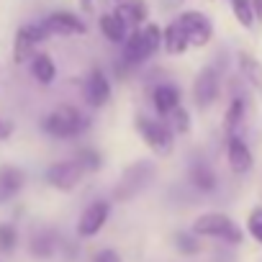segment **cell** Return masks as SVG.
Returning <instances> with one entry per match:
<instances>
[{
    "mask_svg": "<svg viewBox=\"0 0 262 262\" xmlns=\"http://www.w3.org/2000/svg\"><path fill=\"white\" fill-rule=\"evenodd\" d=\"M178 24L183 26L188 44L190 47H206L213 36V26L208 21V16H203L201 11H185L178 16Z\"/></svg>",
    "mask_w": 262,
    "mask_h": 262,
    "instance_id": "7",
    "label": "cell"
},
{
    "mask_svg": "<svg viewBox=\"0 0 262 262\" xmlns=\"http://www.w3.org/2000/svg\"><path fill=\"white\" fill-rule=\"evenodd\" d=\"M41 26H44V31L49 36H77V34H85L88 31L85 21L80 16L70 13V11H54V13H49L41 21Z\"/></svg>",
    "mask_w": 262,
    "mask_h": 262,
    "instance_id": "8",
    "label": "cell"
},
{
    "mask_svg": "<svg viewBox=\"0 0 262 262\" xmlns=\"http://www.w3.org/2000/svg\"><path fill=\"white\" fill-rule=\"evenodd\" d=\"M162 47H165V52L167 54H183V52H188V36H185V31H183V26L178 24V18L162 31Z\"/></svg>",
    "mask_w": 262,
    "mask_h": 262,
    "instance_id": "17",
    "label": "cell"
},
{
    "mask_svg": "<svg viewBox=\"0 0 262 262\" xmlns=\"http://www.w3.org/2000/svg\"><path fill=\"white\" fill-rule=\"evenodd\" d=\"M116 16H121L126 26H142L147 21L149 11H147V6L142 3V0H118Z\"/></svg>",
    "mask_w": 262,
    "mask_h": 262,
    "instance_id": "16",
    "label": "cell"
},
{
    "mask_svg": "<svg viewBox=\"0 0 262 262\" xmlns=\"http://www.w3.org/2000/svg\"><path fill=\"white\" fill-rule=\"evenodd\" d=\"M226 160H229V167L236 172V175H244L249 172L252 167V152L247 147V142L236 134H229V142H226Z\"/></svg>",
    "mask_w": 262,
    "mask_h": 262,
    "instance_id": "13",
    "label": "cell"
},
{
    "mask_svg": "<svg viewBox=\"0 0 262 262\" xmlns=\"http://www.w3.org/2000/svg\"><path fill=\"white\" fill-rule=\"evenodd\" d=\"M82 175H85V170L80 167L77 160H62L47 170V183L57 190H72V188H77Z\"/></svg>",
    "mask_w": 262,
    "mask_h": 262,
    "instance_id": "9",
    "label": "cell"
},
{
    "mask_svg": "<svg viewBox=\"0 0 262 262\" xmlns=\"http://www.w3.org/2000/svg\"><path fill=\"white\" fill-rule=\"evenodd\" d=\"M31 75H34V80H39L41 85H52L54 77H57V67H54L52 57L44 54V52H36V54L31 57Z\"/></svg>",
    "mask_w": 262,
    "mask_h": 262,
    "instance_id": "19",
    "label": "cell"
},
{
    "mask_svg": "<svg viewBox=\"0 0 262 262\" xmlns=\"http://www.w3.org/2000/svg\"><path fill=\"white\" fill-rule=\"evenodd\" d=\"M152 105H155V111H157L160 116H167L172 108L180 105V90H178L175 85H170V82L157 85V88L152 90Z\"/></svg>",
    "mask_w": 262,
    "mask_h": 262,
    "instance_id": "15",
    "label": "cell"
},
{
    "mask_svg": "<svg viewBox=\"0 0 262 262\" xmlns=\"http://www.w3.org/2000/svg\"><path fill=\"white\" fill-rule=\"evenodd\" d=\"M160 47H162V31L155 24H147V26L137 29L131 36H126V41H123V62L128 67L144 64Z\"/></svg>",
    "mask_w": 262,
    "mask_h": 262,
    "instance_id": "2",
    "label": "cell"
},
{
    "mask_svg": "<svg viewBox=\"0 0 262 262\" xmlns=\"http://www.w3.org/2000/svg\"><path fill=\"white\" fill-rule=\"evenodd\" d=\"M11 134H13V126H11V121L0 118V142H3V139H8Z\"/></svg>",
    "mask_w": 262,
    "mask_h": 262,
    "instance_id": "31",
    "label": "cell"
},
{
    "mask_svg": "<svg viewBox=\"0 0 262 262\" xmlns=\"http://www.w3.org/2000/svg\"><path fill=\"white\" fill-rule=\"evenodd\" d=\"M93 262H121V257L113 249H100V252H95Z\"/></svg>",
    "mask_w": 262,
    "mask_h": 262,
    "instance_id": "30",
    "label": "cell"
},
{
    "mask_svg": "<svg viewBox=\"0 0 262 262\" xmlns=\"http://www.w3.org/2000/svg\"><path fill=\"white\" fill-rule=\"evenodd\" d=\"M155 178V165L142 160V162H134L118 180V188H116V198L118 201H131L137 198Z\"/></svg>",
    "mask_w": 262,
    "mask_h": 262,
    "instance_id": "5",
    "label": "cell"
},
{
    "mask_svg": "<svg viewBox=\"0 0 262 262\" xmlns=\"http://www.w3.org/2000/svg\"><path fill=\"white\" fill-rule=\"evenodd\" d=\"M100 31H103V36H105L111 44H123L126 36H128V26H126L123 18L116 16V13L100 16Z\"/></svg>",
    "mask_w": 262,
    "mask_h": 262,
    "instance_id": "18",
    "label": "cell"
},
{
    "mask_svg": "<svg viewBox=\"0 0 262 262\" xmlns=\"http://www.w3.org/2000/svg\"><path fill=\"white\" fill-rule=\"evenodd\" d=\"M75 160L80 162V167H82L85 172H95V170H100V165H103L100 152H95V149H90V147H82Z\"/></svg>",
    "mask_w": 262,
    "mask_h": 262,
    "instance_id": "25",
    "label": "cell"
},
{
    "mask_svg": "<svg viewBox=\"0 0 262 262\" xmlns=\"http://www.w3.org/2000/svg\"><path fill=\"white\" fill-rule=\"evenodd\" d=\"M239 70H242V75H244V80L247 82H252L257 90H262V64L254 59V57H249V54H239Z\"/></svg>",
    "mask_w": 262,
    "mask_h": 262,
    "instance_id": "21",
    "label": "cell"
},
{
    "mask_svg": "<svg viewBox=\"0 0 262 262\" xmlns=\"http://www.w3.org/2000/svg\"><path fill=\"white\" fill-rule=\"evenodd\" d=\"M82 95H85L90 108H103L111 100V82L103 75V70H90V75L85 77Z\"/></svg>",
    "mask_w": 262,
    "mask_h": 262,
    "instance_id": "12",
    "label": "cell"
},
{
    "mask_svg": "<svg viewBox=\"0 0 262 262\" xmlns=\"http://www.w3.org/2000/svg\"><path fill=\"white\" fill-rule=\"evenodd\" d=\"M175 244H178V249H180L183 254H195V252L201 249L195 234H178V236H175Z\"/></svg>",
    "mask_w": 262,
    "mask_h": 262,
    "instance_id": "28",
    "label": "cell"
},
{
    "mask_svg": "<svg viewBox=\"0 0 262 262\" xmlns=\"http://www.w3.org/2000/svg\"><path fill=\"white\" fill-rule=\"evenodd\" d=\"M229 3H231L234 18H236L244 29H249V26L254 24V11H252V3H249V0H229Z\"/></svg>",
    "mask_w": 262,
    "mask_h": 262,
    "instance_id": "24",
    "label": "cell"
},
{
    "mask_svg": "<svg viewBox=\"0 0 262 262\" xmlns=\"http://www.w3.org/2000/svg\"><path fill=\"white\" fill-rule=\"evenodd\" d=\"M54 249H57V239H54L49 231H41V234H36V236L31 239V252H34L36 257H52Z\"/></svg>",
    "mask_w": 262,
    "mask_h": 262,
    "instance_id": "23",
    "label": "cell"
},
{
    "mask_svg": "<svg viewBox=\"0 0 262 262\" xmlns=\"http://www.w3.org/2000/svg\"><path fill=\"white\" fill-rule=\"evenodd\" d=\"M162 121L172 128V134H185V131L190 128V116H188V111L185 108H172L167 116H162Z\"/></svg>",
    "mask_w": 262,
    "mask_h": 262,
    "instance_id": "22",
    "label": "cell"
},
{
    "mask_svg": "<svg viewBox=\"0 0 262 262\" xmlns=\"http://www.w3.org/2000/svg\"><path fill=\"white\" fill-rule=\"evenodd\" d=\"M80 6H82L85 13H90V11H93V0H80Z\"/></svg>",
    "mask_w": 262,
    "mask_h": 262,
    "instance_id": "33",
    "label": "cell"
},
{
    "mask_svg": "<svg viewBox=\"0 0 262 262\" xmlns=\"http://www.w3.org/2000/svg\"><path fill=\"white\" fill-rule=\"evenodd\" d=\"M108 216H111V203H108V201H93V203L82 211V216H80V221H77V234L85 236V239L95 236V234L105 226Z\"/></svg>",
    "mask_w": 262,
    "mask_h": 262,
    "instance_id": "11",
    "label": "cell"
},
{
    "mask_svg": "<svg viewBox=\"0 0 262 262\" xmlns=\"http://www.w3.org/2000/svg\"><path fill=\"white\" fill-rule=\"evenodd\" d=\"M47 39H49V34L44 31L41 24H24L16 31V39H13V62L16 64L31 62V57L36 54L39 44L47 41Z\"/></svg>",
    "mask_w": 262,
    "mask_h": 262,
    "instance_id": "6",
    "label": "cell"
},
{
    "mask_svg": "<svg viewBox=\"0 0 262 262\" xmlns=\"http://www.w3.org/2000/svg\"><path fill=\"white\" fill-rule=\"evenodd\" d=\"M249 3H252L254 16H257V18H262V0H249Z\"/></svg>",
    "mask_w": 262,
    "mask_h": 262,
    "instance_id": "32",
    "label": "cell"
},
{
    "mask_svg": "<svg viewBox=\"0 0 262 262\" xmlns=\"http://www.w3.org/2000/svg\"><path fill=\"white\" fill-rule=\"evenodd\" d=\"M137 131H139V137L147 142V147L165 157L172 152L175 147V134H172V128L165 123V121H155V118H147V116H139L137 118Z\"/></svg>",
    "mask_w": 262,
    "mask_h": 262,
    "instance_id": "4",
    "label": "cell"
},
{
    "mask_svg": "<svg viewBox=\"0 0 262 262\" xmlns=\"http://www.w3.org/2000/svg\"><path fill=\"white\" fill-rule=\"evenodd\" d=\"M90 126V118L82 116L75 105H59L44 116L41 128L54 139H77Z\"/></svg>",
    "mask_w": 262,
    "mask_h": 262,
    "instance_id": "1",
    "label": "cell"
},
{
    "mask_svg": "<svg viewBox=\"0 0 262 262\" xmlns=\"http://www.w3.org/2000/svg\"><path fill=\"white\" fill-rule=\"evenodd\" d=\"M244 121V100L242 98H234L229 103V111H226V131L229 134H234L236 126Z\"/></svg>",
    "mask_w": 262,
    "mask_h": 262,
    "instance_id": "26",
    "label": "cell"
},
{
    "mask_svg": "<svg viewBox=\"0 0 262 262\" xmlns=\"http://www.w3.org/2000/svg\"><path fill=\"white\" fill-rule=\"evenodd\" d=\"M24 170L13 167V165H6L0 167V203H8L13 195L21 193L24 188Z\"/></svg>",
    "mask_w": 262,
    "mask_h": 262,
    "instance_id": "14",
    "label": "cell"
},
{
    "mask_svg": "<svg viewBox=\"0 0 262 262\" xmlns=\"http://www.w3.org/2000/svg\"><path fill=\"white\" fill-rule=\"evenodd\" d=\"M247 231L262 244V208H254L247 219Z\"/></svg>",
    "mask_w": 262,
    "mask_h": 262,
    "instance_id": "29",
    "label": "cell"
},
{
    "mask_svg": "<svg viewBox=\"0 0 262 262\" xmlns=\"http://www.w3.org/2000/svg\"><path fill=\"white\" fill-rule=\"evenodd\" d=\"M193 234L195 236H211V239H221V242H229V244H239L244 239L242 229L226 216V213H203L193 221Z\"/></svg>",
    "mask_w": 262,
    "mask_h": 262,
    "instance_id": "3",
    "label": "cell"
},
{
    "mask_svg": "<svg viewBox=\"0 0 262 262\" xmlns=\"http://www.w3.org/2000/svg\"><path fill=\"white\" fill-rule=\"evenodd\" d=\"M18 244V231L13 224H0V252H13Z\"/></svg>",
    "mask_w": 262,
    "mask_h": 262,
    "instance_id": "27",
    "label": "cell"
},
{
    "mask_svg": "<svg viewBox=\"0 0 262 262\" xmlns=\"http://www.w3.org/2000/svg\"><path fill=\"white\" fill-rule=\"evenodd\" d=\"M221 93V77L216 67H203L193 82V98L198 108H208Z\"/></svg>",
    "mask_w": 262,
    "mask_h": 262,
    "instance_id": "10",
    "label": "cell"
},
{
    "mask_svg": "<svg viewBox=\"0 0 262 262\" xmlns=\"http://www.w3.org/2000/svg\"><path fill=\"white\" fill-rule=\"evenodd\" d=\"M190 183H193L198 190L211 193V190L216 188V175H213V170H211L206 162H195V165L190 167Z\"/></svg>",
    "mask_w": 262,
    "mask_h": 262,
    "instance_id": "20",
    "label": "cell"
}]
</instances>
